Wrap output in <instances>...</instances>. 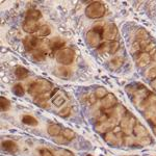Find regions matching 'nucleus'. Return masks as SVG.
<instances>
[{
	"mask_svg": "<svg viewBox=\"0 0 156 156\" xmlns=\"http://www.w3.org/2000/svg\"><path fill=\"white\" fill-rule=\"evenodd\" d=\"M52 89L51 82L46 79H37L34 82H32L28 87V93L34 98L45 95L46 93H49Z\"/></svg>",
	"mask_w": 156,
	"mask_h": 156,
	"instance_id": "nucleus-1",
	"label": "nucleus"
},
{
	"mask_svg": "<svg viewBox=\"0 0 156 156\" xmlns=\"http://www.w3.org/2000/svg\"><path fill=\"white\" fill-rule=\"evenodd\" d=\"M106 9L103 3L100 1H94L87 6L85 9V15L90 19H99L105 15Z\"/></svg>",
	"mask_w": 156,
	"mask_h": 156,
	"instance_id": "nucleus-2",
	"label": "nucleus"
},
{
	"mask_svg": "<svg viewBox=\"0 0 156 156\" xmlns=\"http://www.w3.org/2000/svg\"><path fill=\"white\" fill-rule=\"evenodd\" d=\"M75 58V52L71 48H64L56 52L55 54V59L58 64L62 66H69L74 62Z\"/></svg>",
	"mask_w": 156,
	"mask_h": 156,
	"instance_id": "nucleus-3",
	"label": "nucleus"
},
{
	"mask_svg": "<svg viewBox=\"0 0 156 156\" xmlns=\"http://www.w3.org/2000/svg\"><path fill=\"white\" fill-rule=\"evenodd\" d=\"M103 37V27L95 26L93 29H90L87 34V41L90 46L98 47L100 44V41Z\"/></svg>",
	"mask_w": 156,
	"mask_h": 156,
	"instance_id": "nucleus-4",
	"label": "nucleus"
},
{
	"mask_svg": "<svg viewBox=\"0 0 156 156\" xmlns=\"http://www.w3.org/2000/svg\"><path fill=\"white\" fill-rule=\"evenodd\" d=\"M118 36V28L112 22H108L103 26V39L106 41H115V37Z\"/></svg>",
	"mask_w": 156,
	"mask_h": 156,
	"instance_id": "nucleus-5",
	"label": "nucleus"
},
{
	"mask_svg": "<svg viewBox=\"0 0 156 156\" xmlns=\"http://www.w3.org/2000/svg\"><path fill=\"white\" fill-rule=\"evenodd\" d=\"M41 44H42L41 40L34 36H27L26 37H24V40H23L24 48L26 49L27 51H30V52H32L36 49H39Z\"/></svg>",
	"mask_w": 156,
	"mask_h": 156,
	"instance_id": "nucleus-6",
	"label": "nucleus"
},
{
	"mask_svg": "<svg viewBox=\"0 0 156 156\" xmlns=\"http://www.w3.org/2000/svg\"><path fill=\"white\" fill-rule=\"evenodd\" d=\"M135 124H136V120L133 115H131V117H123L122 121H121V128L126 134H130V132L133 131Z\"/></svg>",
	"mask_w": 156,
	"mask_h": 156,
	"instance_id": "nucleus-7",
	"label": "nucleus"
},
{
	"mask_svg": "<svg viewBox=\"0 0 156 156\" xmlns=\"http://www.w3.org/2000/svg\"><path fill=\"white\" fill-rule=\"evenodd\" d=\"M151 93L149 92L148 90H146L145 87H143L142 90L138 89L136 92L134 93V94L132 95V100H133V103H134L135 105H137V106H140V103H142L144 100L147 98Z\"/></svg>",
	"mask_w": 156,
	"mask_h": 156,
	"instance_id": "nucleus-8",
	"label": "nucleus"
},
{
	"mask_svg": "<svg viewBox=\"0 0 156 156\" xmlns=\"http://www.w3.org/2000/svg\"><path fill=\"white\" fill-rule=\"evenodd\" d=\"M134 60H135V62H136L137 67L143 68L150 64L151 56L148 52H142V53L138 52V53L134 54Z\"/></svg>",
	"mask_w": 156,
	"mask_h": 156,
	"instance_id": "nucleus-9",
	"label": "nucleus"
},
{
	"mask_svg": "<svg viewBox=\"0 0 156 156\" xmlns=\"http://www.w3.org/2000/svg\"><path fill=\"white\" fill-rule=\"evenodd\" d=\"M1 147L4 151L11 153V154H17L19 151V147H18V145H17V143H15L14 140H2Z\"/></svg>",
	"mask_w": 156,
	"mask_h": 156,
	"instance_id": "nucleus-10",
	"label": "nucleus"
},
{
	"mask_svg": "<svg viewBox=\"0 0 156 156\" xmlns=\"http://www.w3.org/2000/svg\"><path fill=\"white\" fill-rule=\"evenodd\" d=\"M22 28L27 34H34V32H37V30L40 28V25L37 23V21L25 20L23 24H22Z\"/></svg>",
	"mask_w": 156,
	"mask_h": 156,
	"instance_id": "nucleus-11",
	"label": "nucleus"
},
{
	"mask_svg": "<svg viewBox=\"0 0 156 156\" xmlns=\"http://www.w3.org/2000/svg\"><path fill=\"white\" fill-rule=\"evenodd\" d=\"M117 103H118L117 98H115V95H112V94H107L101 101L102 106L104 107L105 109H110V108L115 107Z\"/></svg>",
	"mask_w": 156,
	"mask_h": 156,
	"instance_id": "nucleus-12",
	"label": "nucleus"
},
{
	"mask_svg": "<svg viewBox=\"0 0 156 156\" xmlns=\"http://www.w3.org/2000/svg\"><path fill=\"white\" fill-rule=\"evenodd\" d=\"M65 45H66V42H65L62 39H60V37H53V39L50 40V42H49L50 49L57 50V51L64 49Z\"/></svg>",
	"mask_w": 156,
	"mask_h": 156,
	"instance_id": "nucleus-13",
	"label": "nucleus"
},
{
	"mask_svg": "<svg viewBox=\"0 0 156 156\" xmlns=\"http://www.w3.org/2000/svg\"><path fill=\"white\" fill-rule=\"evenodd\" d=\"M133 133L137 138H143L146 136H149V133H148L147 129L144 125L140 124V123H136L135 124L134 128H133Z\"/></svg>",
	"mask_w": 156,
	"mask_h": 156,
	"instance_id": "nucleus-14",
	"label": "nucleus"
},
{
	"mask_svg": "<svg viewBox=\"0 0 156 156\" xmlns=\"http://www.w3.org/2000/svg\"><path fill=\"white\" fill-rule=\"evenodd\" d=\"M154 104H156V96L155 95L150 94L144 101L140 103V105L138 106V108H140V110H145V109L147 110L150 106H152V105H154Z\"/></svg>",
	"mask_w": 156,
	"mask_h": 156,
	"instance_id": "nucleus-15",
	"label": "nucleus"
},
{
	"mask_svg": "<svg viewBox=\"0 0 156 156\" xmlns=\"http://www.w3.org/2000/svg\"><path fill=\"white\" fill-rule=\"evenodd\" d=\"M42 18V12L39 9H30L25 12V20H30V21H37Z\"/></svg>",
	"mask_w": 156,
	"mask_h": 156,
	"instance_id": "nucleus-16",
	"label": "nucleus"
},
{
	"mask_svg": "<svg viewBox=\"0 0 156 156\" xmlns=\"http://www.w3.org/2000/svg\"><path fill=\"white\" fill-rule=\"evenodd\" d=\"M54 74L60 78H69L71 76V70L68 69L66 66H59L55 68Z\"/></svg>",
	"mask_w": 156,
	"mask_h": 156,
	"instance_id": "nucleus-17",
	"label": "nucleus"
},
{
	"mask_svg": "<svg viewBox=\"0 0 156 156\" xmlns=\"http://www.w3.org/2000/svg\"><path fill=\"white\" fill-rule=\"evenodd\" d=\"M47 132L50 136H53V137H56L58 135L62 134V128L60 125L58 124H50L48 128H47Z\"/></svg>",
	"mask_w": 156,
	"mask_h": 156,
	"instance_id": "nucleus-18",
	"label": "nucleus"
},
{
	"mask_svg": "<svg viewBox=\"0 0 156 156\" xmlns=\"http://www.w3.org/2000/svg\"><path fill=\"white\" fill-rule=\"evenodd\" d=\"M123 62H124V58H123L122 55L114 56L109 60V62H108V67H109L112 70H117L123 65Z\"/></svg>",
	"mask_w": 156,
	"mask_h": 156,
	"instance_id": "nucleus-19",
	"label": "nucleus"
},
{
	"mask_svg": "<svg viewBox=\"0 0 156 156\" xmlns=\"http://www.w3.org/2000/svg\"><path fill=\"white\" fill-rule=\"evenodd\" d=\"M65 102H66V97L59 90L52 97V103H53L55 106H62V105H64Z\"/></svg>",
	"mask_w": 156,
	"mask_h": 156,
	"instance_id": "nucleus-20",
	"label": "nucleus"
},
{
	"mask_svg": "<svg viewBox=\"0 0 156 156\" xmlns=\"http://www.w3.org/2000/svg\"><path fill=\"white\" fill-rule=\"evenodd\" d=\"M15 75H16V77L18 78L19 80H23L25 78L28 77L29 71L26 69V68L20 66V67H17L16 70H15Z\"/></svg>",
	"mask_w": 156,
	"mask_h": 156,
	"instance_id": "nucleus-21",
	"label": "nucleus"
},
{
	"mask_svg": "<svg viewBox=\"0 0 156 156\" xmlns=\"http://www.w3.org/2000/svg\"><path fill=\"white\" fill-rule=\"evenodd\" d=\"M22 123L25 125H27V126H37V124H39V122H37V120L34 117H32V115H24L23 117H22Z\"/></svg>",
	"mask_w": 156,
	"mask_h": 156,
	"instance_id": "nucleus-22",
	"label": "nucleus"
},
{
	"mask_svg": "<svg viewBox=\"0 0 156 156\" xmlns=\"http://www.w3.org/2000/svg\"><path fill=\"white\" fill-rule=\"evenodd\" d=\"M31 53H32V57L36 60H37V62H43V60L46 59V52L42 48L34 50Z\"/></svg>",
	"mask_w": 156,
	"mask_h": 156,
	"instance_id": "nucleus-23",
	"label": "nucleus"
},
{
	"mask_svg": "<svg viewBox=\"0 0 156 156\" xmlns=\"http://www.w3.org/2000/svg\"><path fill=\"white\" fill-rule=\"evenodd\" d=\"M105 142L107 143V144L114 146V145H117V142H118V137L117 135H115V133H114L112 131H109L107 132L106 134H105Z\"/></svg>",
	"mask_w": 156,
	"mask_h": 156,
	"instance_id": "nucleus-24",
	"label": "nucleus"
},
{
	"mask_svg": "<svg viewBox=\"0 0 156 156\" xmlns=\"http://www.w3.org/2000/svg\"><path fill=\"white\" fill-rule=\"evenodd\" d=\"M51 34V28L48 26V25H42V26H40L39 30H37V34H39V37H47L49 36V34Z\"/></svg>",
	"mask_w": 156,
	"mask_h": 156,
	"instance_id": "nucleus-25",
	"label": "nucleus"
},
{
	"mask_svg": "<svg viewBox=\"0 0 156 156\" xmlns=\"http://www.w3.org/2000/svg\"><path fill=\"white\" fill-rule=\"evenodd\" d=\"M146 119L147 120H153L156 117V104L152 105L146 110V115H145Z\"/></svg>",
	"mask_w": 156,
	"mask_h": 156,
	"instance_id": "nucleus-26",
	"label": "nucleus"
},
{
	"mask_svg": "<svg viewBox=\"0 0 156 156\" xmlns=\"http://www.w3.org/2000/svg\"><path fill=\"white\" fill-rule=\"evenodd\" d=\"M0 108H1L2 112H7L11 108V102L5 97L0 98Z\"/></svg>",
	"mask_w": 156,
	"mask_h": 156,
	"instance_id": "nucleus-27",
	"label": "nucleus"
},
{
	"mask_svg": "<svg viewBox=\"0 0 156 156\" xmlns=\"http://www.w3.org/2000/svg\"><path fill=\"white\" fill-rule=\"evenodd\" d=\"M34 155L36 156H54L52 154V152L48 150L47 148H37L34 151Z\"/></svg>",
	"mask_w": 156,
	"mask_h": 156,
	"instance_id": "nucleus-28",
	"label": "nucleus"
},
{
	"mask_svg": "<svg viewBox=\"0 0 156 156\" xmlns=\"http://www.w3.org/2000/svg\"><path fill=\"white\" fill-rule=\"evenodd\" d=\"M119 48H120V44L118 41H112L108 43V52L110 54H115L119 50Z\"/></svg>",
	"mask_w": 156,
	"mask_h": 156,
	"instance_id": "nucleus-29",
	"label": "nucleus"
},
{
	"mask_svg": "<svg viewBox=\"0 0 156 156\" xmlns=\"http://www.w3.org/2000/svg\"><path fill=\"white\" fill-rule=\"evenodd\" d=\"M62 136H65L67 138L68 140H72L73 138L75 137V132L73 131L72 129H69V128H65V129H62Z\"/></svg>",
	"mask_w": 156,
	"mask_h": 156,
	"instance_id": "nucleus-30",
	"label": "nucleus"
},
{
	"mask_svg": "<svg viewBox=\"0 0 156 156\" xmlns=\"http://www.w3.org/2000/svg\"><path fill=\"white\" fill-rule=\"evenodd\" d=\"M12 93H14L16 96L18 97H22L23 95L25 94V90H24V87H22L21 84H16L12 87Z\"/></svg>",
	"mask_w": 156,
	"mask_h": 156,
	"instance_id": "nucleus-31",
	"label": "nucleus"
},
{
	"mask_svg": "<svg viewBox=\"0 0 156 156\" xmlns=\"http://www.w3.org/2000/svg\"><path fill=\"white\" fill-rule=\"evenodd\" d=\"M106 95H107V90H105L104 87H98V89L95 90V96H96L98 99H103Z\"/></svg>",
	"mask_w": 156,
	"mask_h": 156,
	"instance_id": "nucleus-32",
	"label": "nucleus"
},
{
	"mask_svg": "<svg viewBox=\"0 0 156 156\" xmlns=\"http://www.w3.org/2000/svg\"><path fill=\"white\" fill-rule=\"evenodd\" d=\"M70 115H71V107L70 106H66V107L62 108L58 112V115L62 118H68Z\"/></svg>",
	"mask_w": 156,
	"mask_h": 156,
	"instance_id": "nucleus-33",
	"label": "nucleus"
},
{
	"mask_svg": "<svg viewBox=\"0 0 156 156\" xmlns=\"http://www.w3.org/2000/svg\"><path fill=\"white\" fill-rule=\"evenodd\" d=\"M136 39H137V41H138V42L143 41V40H147V39H148V34L145 31L144 29L138 30L137 34H136Z\"/></svg>",
	"mask_w": 156,
	"mask_h": 156,
	"instance_id": "nucleus-34",
	"label": "nucleus"
},
{
	"mask_svg": "<svg viewBox=\"0 0 156 156\" xmlns=\"http://www.w3.org/2000/svg\"><path fill=\"white\" fill-rule=\"evenodd\" d=\"M147 74H146V77L147 78H149V79H155L156 78V67H152V68H150L149 70H148L147 72Z\"/></svg>",
	"mask_w": 156,
	"mask_h": 156,
	"instance_id": "nucleus-35",
	"label": "nucleus"
},
{
	"mask_svg": "<svg viewBox=\"0 0 156 156\" xmlns=\"http://www.w3.org/2000/svg\"><path fill=\"white\" fill-rule=\"evenodd\" d=\"M54 142L58 145H67L69 143V140L65 136H62V135H58V136L54 137Z\"/></svg>",
	"mask_w": 156,
	"mask_h": 156,
	"instance_id": "nucleus-36",
	"label": "nucleus"
},
{
	"mask_svg": "<svg viewBox=\"0 0 156 156\" xmlns=\"http://www.w3.org/2000/svg\"><path fill=\"white\" fill-rule=\"evenodd\" d=\"M87 100H89V102L90 104H94V103L97 101V97L95 96V95H90L89 98H87Z\"/></svg>",
	"mask_w": 156,
	"mask_h": 156,
	"instance_id": "nucleus-37",
	"label": "nucleus"
},
{
	"mask_svg": "<svg viewBox=\"0 0 156 156\" xmlns=\"http://www.w3.org/2000/svg\"><path fill=\"white\" fill-rule=\"evenodd\" d=\"M62 156H74V154H73L72 152H70V151H68V150H64L62 152Z\"/></svg>",
	"mask_w": 156,
	"mask_h": 156,
	"instance_id": "nucleus-38",
	"label": "nucleus"
},
{
	"mask_svg": "<svg viewBox=\"0 0 156 156\" xmlns=\"http://www.w3.org/2000/svg\"><path fill=\"white\" fill-rule=\"evenodd\" d=\"M151 87H152L154 90H156V78H155V79H153L152 81H151Z\"/></svg>",
	"mask_w": 156,
	"mask_h": 156,
	"instance_id": "nucleus-39",
	"label": "nucleus"
},
{
	"mask_svg": "<svg viewBox=\"0 0 156 156\" xmlns=\"http://www.w3.org/2000/svg\"><path fill=\"white\" fill-rule=\"evenodd\" d=\"M153 59L156 60V47H155V50H154V53H153Z\"/></svg>",
	"mask_w": 156,
	"mask_h": 156,
	"instance_id": "nucleus-40",
	"label": "nucleus"
},
{
	"mask_svg": "<svg viewBox=\"0 0 156 156\" xmlns=\"http://www.w3.org/2000/svg\"><path fill=\"white\" fill-rule=\"evenodd\" d=\"M151 121H152V122L154 123V124H156V117H155V118H154V119H153V120H151Z\"/></svg>",
	"mask_w": 156,
	"mask_h": 156,
	"instance_id": "nucleus-41",
	"label": "nucleus"
},
{
	"mask_svg": "<svg viewBox=\"0 0 156 156\" xmlns=\"http://www.w3.org/2000/svg\"><path fill=\"white\" fill-rule=\"evenodd\" d=\"M154 132H155V133H156V126H155V127H154Z\"/></svg>",
	"mask_w": 156,
	"mask_h": 156,
	"instance_id": "nucleus-42",
	"label": "nucleus"
}]
</instances>
